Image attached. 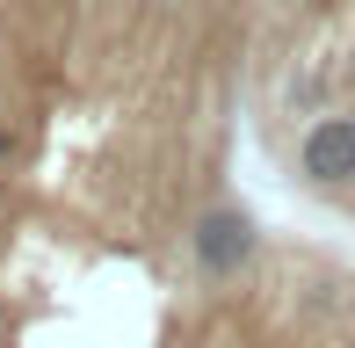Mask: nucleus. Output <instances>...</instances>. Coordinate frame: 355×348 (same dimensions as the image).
Instances as JSON below:
<instances>
[{
    "label": "nucleus",
    "instance_id": "obj_1",
    "mask_svg": "<svg viewBox=\"0 0 355 348\" xmlns=\"http://www.w3.org/2000/svg\"><path fill=\"white\" fill-rule=\"evenodd\" d=\"M247 153L239 0H0V348H355V240Z\"/></svg>",
    "mask_w": 355,
    "mask_h": 348
},
{
    "label": "nucleus",
    "instance_id": "obj_2",
    "mask_svg": "<svg viewBox=\"0 0 355 348\" xmlns=\"http://www.w3.org/2000/svg\"><path fill=\"white\" fill-rule=\"evenodd\" d=\"M239 80L254 160L355 240V0H239Z\"/></svg>",
    "mask_w": 355,
    "mask_h": 348
}]
</instances>
